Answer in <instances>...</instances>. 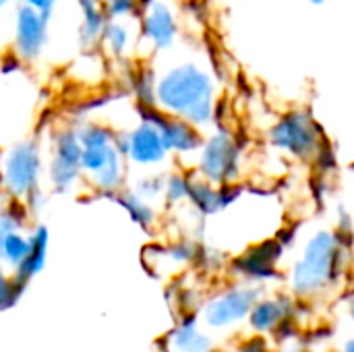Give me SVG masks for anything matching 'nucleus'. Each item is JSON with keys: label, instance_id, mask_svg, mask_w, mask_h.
I'll use <instances>...</instances> for the list:
<instances>
[{"label": "nucleus", "instance_id": "14", "mask_svg": "<svg viewBox=\"0 0 354 352\" xmlns=\"http://www.w3.org/2000/svg\"><path fill=\"white\" fill-rule=\"evenodd\" d=\"M133 19H110L102 31L100 48L106 52V56L114 60H122L129 56L133 44H135V31L131 27Z\"/></svg>", "mask_w": 354, "mask_h": 352}, {"label": "nucleus", "instance_id": "26", "mask_svg": "<svg viewBox=\"0 0 354 352\" xmlns=\"http://www.w3.org/2000/svg\"><path fill=\"white\" fill-rule=\"evenodd\" d=\"M351 170H353V172H354V162H353V166H351Z\"/></svg>", "mask_w": 354, "mask_h": 352}, {"label": "nucleus", "instance_id": "3", "mask_svg": "<svg viewBox=\"0 0 354 352\" xmlns=\"http://www.w3.org/2000/svg\"><path fill=\"white\" fill-rule=\"evenodd\" d=\"M268 141L274 149L301 162L322 160L326 154V137L311 112L297 108L280 116L268 131Z\"/></svg>", "mask_w": 354, "mask_h": 352}, {"label": "nucleus", "instance_id": "18", "mask_svg": "<svg viewBox=\"0 0 354 352\" xmlns=\"http://www.w3.org/2000/svg\"><path fill=\"white\" fill-rule=\"evenodd\" d=\"M164 185H166V172L164 170H145L143 174H139L129 187L139 193L143 199L147 201H158L164 195Z\"/></svg>", "mask_w": 354, "mask_h": 352}, {"label": "nucleus", "instance_id": "25", "mask_svg": "<svg viewBox=\"0 0 354 352\" xmlns=\"http://www.w3.org/2000/svg\"><path fill=\"white\" fill-rule=\"evenodd\" d=\"M311 2H313V4H322L324 0H311Z\"/></svg>", "mask_w": 354, "mask_h": 352}, {"label": "nucleus", "instance_id": "19", "mask_svg": "<svg viewBox=\"0 0 354 352\" xmlns=\"http://www.w3.org/2000/svg\"><path fill=\"white\" fill-rule=\"evenodd\" d=\"M162 199L170 207L189 203V172H183V170L166 172V185H164Z\"/></svg>", "mask_w": 354, "mask_h": 352}, {"label": "nucleus", "instance_id": "17", "mask_svg": "<svg viewBox=\"0 0 354 352\" xmlns=\"http://www.w3.org/2000/svg\"><path fill=\"white\" fill-rule=\"evenodd\" d=\"M27 253H29V234H25L23 228L4 237V241L0 245V261L10 266L12 270H17L23 263V259L27 257Z\"/></svg>", "mask_w": 354, "mask_h": 352}, {"label": "nucleus", "instance_id": "15", "mask_svg": "<svg viewBox=\"0 0 354 352\" xmlns=\"http://www.w3.org/2000/svg\"><path fill=\"white\" fill-rule=\"evenodd\" d=\"M114 201L127 212V216L141 228L149 230L156 222H158V212L153 207L151 201L143 199L139 193H135L129 185L124 189H120L116 195H114Z\"/></svg>", "mask_w": 354, "mask_h": 352}, {"label": "nucleus", "instance_id": "1", "mask_svg": "<svg viewBox=\"0 0 354 352\" xmlns=\"http://www.w3.org/2000/svg\"><path fill=\"white\" fill-rule=\"evenodd\" d=\"M156 108L201 131L214 127L218 81L209 64L199 58H185L156 71Z\"/></svg>", "mask_w": 354, "mask_h": 352}, {"label": "nucleus", "instance_id": "13", "mask_svg": "<svg viewBox=\"0 0 354 352\" xmlns=\"http://www.w3.org/2000/svg\"><path fill=\"white\" fill-rule=\"evenodd\" d=\"M48 245H50V232L44 224H37L29 232V253L23 259V263L15 270L17 282H21L25 286L35 274H39L44 270L46 257H48Z\"/></svg>", "mask_w": 354, "mask_h": 352}, {"label": "nucleus", "instance_id": "22", "mask_svg": "<svg viewBox=\"0 0 354 352\" xmlns=\"http://www.w3.org/2000/svg\"><path fill=\"white\" fill-rule=\"evenodd\" d=\"M21 288H23V284L17 282V278H6V276L0 272V309L10 307V305L17 301Z\"/></svg>", "mask_w": 354, "mask_h": 352}, {"label": "nucleus", "instance_id": "9", "mask_svg": "<svg viewBox=\"0 0 354 352\" xmlns=\"http://www.w3.org/2000/svg\"><path fill=\"white\" fill-rule=\"evenodd\" d=\"M180 37V21L176 10L166 0H149L141 4L139 39L145 41L151 52H170Z\"/></svg>", "mask_w": 354, "mask_h": 352}, {"label": "nucleus", "instance_id": "6", "mask_svg": "<svg viewBox=\"0 0 354 352\" xmlns=\"http://www.w3.org/2000/svg\"><path fill=\"white\" fill-rule=\"evenodd\" d=\"M81 172L83 183L100 195L114 197L129 185V162L120 154L116 141L108 145L83 147Z\"/></svg>", "mask_w": 354, "mask_h": 352}, {"label": "nucleus", "instance_id": "24", "mask_svg": "<svg viewBox=\"0 0 354 352\" xmlns=\"http://www.w3.org/2000/svg\"><path fill=\"white\" fill-rule=\"evenodd\" d=\"M10 2H12V0H0V10H2L4 6H8Z\"/></svg>", "mask_w": 354, "mask_h": 352}, {"label": "nucleus", "instance_id": "7", "mask_svg": "<svg viewBox=\"0 0 354 352\" xmlns=\"http://www.w3.org/2000/svg\"><path fill=\"white\" fill-rule=\"evenodd\" d=\"M116 145L129 166H135L137 170H160L170 158L160 129L143 108H139V120L135 127L116 133Z\"/></svg>", "mask_w": 354, "mask_h": 352}, {"label": "nucleus", "instance_id": "20", "mask_svg": "<svg viewBox=\"0 0 354 352\" xmlns=\"http://www.w3.org/2000/svg\"><path fill=\"white\" fill-rule=\"evenodd\" d=\"M108 21L110 19H133L141 12V0H102Z\"/></svg>", "mask_w": 354, "mask_h": 352}, {"label": "nucleus", "instance_id": "2", "mask_svg": "<svg viewBox=\"0 0 354 352\" xmlns=\"http://www.w3.org/2000/svg\"><path fill=\"white\" fill-rule=\"evenodd\" d=\"M44 149L35 137L19 139L0 154V187L17 203H23L41 187Z\"/></svg>", "mask_w": 354, "mask_h": 352}, {"label": "nucleus", "instance_id": "5", "mask_svg": "<svg viewBox=\"0 0 354 352\" xmlns=\"http://www.w3.org/2000/svg\"><path fill=\"white\" fill-rule=\"evenodd\" d=\"M243 170V147L232 131L218 127L207 137L195 156V172L214 185H234Z\"/></svg>", "mask_w": 354, "mask_h": 352}, {"label": "nucleus", "instance_id": "12", "mask_svg": "<svg viewBox=\"0 0 354 352\" xmlns=\"http://www.w3.org/2000/svg\"><path fill=\"white\" fill-rule=\"evenodd\" d=\"M79 6V44L83 50L100 46L102 31L108 23L102 0H75Z\"/></svg>", "mask_w": 354, "mask_h": 352}, {"label": "nucleus", "instance_id": "11", "mask_svg": "<svg viewBox=\"0 0 354 352\" xmlns=\"http://www.w3.org/2000/svg\"><path fill=\"white\" fill-rule=\"evenodd\" d=\"M143 112L160 129V135H162L164 145L170 156H176V158H195L197 156V151L203 143V137H205L201 129H197L195 124H191L183 118L164 114L158 108H143Z\"/></svg>", "mask_w": 354, "mask_h": 352}, {"label": "nucleus", "instance_id": "4", "mask_svg": "<svg viewBox=\"0 0 354 352\" xmlns=\"http://www.w3.org/2000/svg\"><path fill=\"white\" fill-rule=\"evenodd\" d=\"M81 141L75 127H60L52 133L48 156L44 162V178L54 195H68L83 183L81 172Z\"/></svg>", "mask_w": 354, "mask_h": 352}, {"label": "nucleus", "instance_id": "16", "mask_svg": "<svg viewBox=\"0 0 354 352\" xmlns=\"http://www.w3.org/2000/svg\"><path fill=\"white\" fill-rule=\"evenodd\" d=\"M131 91L141 108H156V68L139 66L131 75Z\"/></svg>", "mask_w": 354, "mask_h": 352}, {"label": "nucleus", "instance_id": "8", "mask_svg": "<svg viewBox=\"0 0 354 352\" xmlns=\"http://www.w3.org/2000/svg\"><path fill=\"white\" fill-rule=\"evenodd\" d=\"M12 52L23 62H35L44 56L50 41V21L52 17L17 4L12 17Z\"/></svg>", "mask_w": 354, "mask_h": 352}, {"label": "nucleus", "instance_id": "21", "mask_svg": "<svg viewBox=\"0 0 354 352\" xmlns=\"http://www.w3.org/2000/svg\"><path fill=\"white\" fill-rule=\"evenodd\" d=\"M21 228H23V214L19 212V207L17 205L0 207V245L6 234L21 230Z\"/></svg>", "mask_w": 354, "mask_h": 352}, {"label": "nucleus", "instance_id": "10", "mask_svg": "<svg viewBox=\"0 0 354 352\" xmlns=\"http://www.w3.org/2000/svg\"><path fill=\"white\" fill-rule=\"evenodd\" d=\"M340 257V239L330 230H319L309 245L305 255L297 266V282L301 286H315L326 280Z\"/></svg>", "mask_w": 354, "mask_h": 352}, {"label": "nucleus", "instance_id": "27", "mask_svg": "<svg viewBox=\"0 0 354 352\" xmlns=\"http://www.w3.org/2000/svg\"><path fill=\"white\" fill-rule=\"evenodd\" d=\"M351 216H353V224H354V212H353V214H351Z\"/></svg>", "mask_w": 354, "mask_h": 352}, {"label": "nucleus", "instance_id": "23", "mask_svg": "<svg viewBox=\"0 0 354 352\" xmlns=\"http://www.w3.org/2000/svg\"><path fill=\"white\" fill-rule=\"evenodd\" d=\"M19 4H25V6H31L48 17H54V10L56 6L60 4V0H19Z\"/></svg>", "mask_w": 354, "mask_h": 352}]
</instances>
